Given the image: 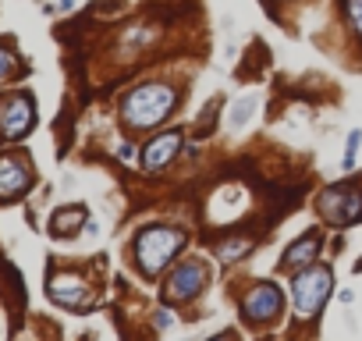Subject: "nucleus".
Returning a JSON list of instances; mask_svg holds the SVG:
<instances>
[{
	"label": "nucleus",
	"instance_id": "1",
	"mask_svg": "<svg viewBox=\"0 0 362 341\" xmlns=\"http://www.w3.org/2000/svg\"><path fill=\"white\" fill-rule=\"evenodd\" d=\"M174 103H178V92L171 85L149 82V85L132 89L128 97L121 100V114H125L128 128H153L174 110Z\"/></svg>",
	"mask_w": 362,
	"mask_h": 341
},
{
	"label": "nucleus",
	"instance_id": "2",
	"mask_svg": "<svg viewBox=\"0 0 362 341\" xmlns=\"http://www.w3.org/2000/svg\"><path fill=\"white\" fill-rule=\"evenodd\" d=\"M181 245H185V231H178V228L153 224V228L139 231V238H135V260H139L142 274H149V277L160 274L178 256Z\"/></svg>",
	"mask_w": 362,
	"mask_h": 341
},
{
	"label": "nucleus",
	"instance_id": "3",
	"mask_svg": "<svg viewBox=\"0 0 362 341\" xmlns=\"http://www.w3.org/2000/svg\"><path fill=\"white\" fill-rule=\"evenodd\" d=\"M330 285H334V274H330V267H323V263H309L306 270H298L295 274V285H291V292H295V313L302 320L316 317L320 306L330 295Z\"/></svg>",
	"mask_w": 362,
	"mask_h": 341
},
{
	"label": "nucleus",
	"instance_id": "4",
	"mask_svg": "<svg viewBox=\"0 0 362 341\" xmlns=\"http://www.w3.org/2000/svg\"><path fill=\"white\" fill-rule=\"evenodd\" d=\"M36 125V107L28 92H11L8 100H0V135L4 139H21L28 128Z\"/></svg>",
	"mask_w": 362,
	"mask_h": 341
},
{
	"label": "nucleus",
	"instance_id": "5",
	"mask_svg": "<svg viewBox=\"0 0 362 341\" xmlns=\"http://www.w3.org/2000/svg\"><path fill=\"white\" fill-rule=\"evenodd\" d=\"M320 213L330 224H352L362 217V192L352 185H338V189H327L320 196Z\"/></svg>",
	"mask_w": 362,
	"mask_h": 341
},
{
	"label": "nucleus",
	"instance_id": "6",
	"mask_svg": "<svg viewBox=\"0 0 362 341\" xmlns=\"http://www.w3.org/2000/svg\"><path fill=\"white\" fill-rule=\"evenodd\" d=\"M28 185H33V167L21 153H8L4 160H0V203H11L18 199Z\"/></svg>",
	"mask_w": 362,
	"mask_h": 341
},
{
	"label": "nucleus",
	"instance_id": "7",
	"mask_svg": "<svg viewBox=\"0 0 362 341\" xmlns=\"http://www.w3.org/2000/svg\"><path fill=\"white\" fill-rule=\"evenodd\" d=\"M284 306V295L277 292V285L259 281L249 295H245V317L249 320H274Z\"/></svg>",
	"mask_w": 362,
	"mask_h": 341
},
{
	"label": "nucleus",
	"instance_id": "8",
	"mask_svg": "<svg viewBox=\"0 0 362 341\" xmlns=\"http://www.w3.org/2000/svg\"><path fill=\"white\" fill-rule=\"evenodd\" d=\"M202 281H206V267H202V263H196V260H189V263H181V267L171 274V281H167V295H171L174 302L192 299V295L202 288Z\"/></svg>",
	"mask_w": 362,
	"mask_h": 341
},
{
	"label": "nucleus",
	"instance_id": "9",
	"mask_svg": "<svg viewBox=\"0 0 362 341\" xmlns=\"http://www.w3.org/2000/svg\"><path fill=\"white\" fill-rule=\"evenodd\" d=\"M178 149H181V132H164V135H157V139H149V142H146V153H142L146 171L167 167V164L178 157Z\"/></svg>",
	"mask_w": 362,
	"mask_h": 341
},
{
	"label": "nucleus",
	"instance_id": "10",
	"mask_svg": "<svg viewBox=\"0 0 362 341\" xmlns=\"http://www.w3.org/2000/svg\"><path fill=\"white\" fill-rule=\"evenodd\" d=\"M50 299L60 302V306H85L89 302V292L78 277H50Z\"/></svg>",
	"mask_w": 362,
	"mask_h": 341
},
{
	"label": "nucleus",
	"instance_id": "11",
	"mask_svg": "<svg viewBox=\"0 0 362 341\" xmlns=\"http://www.w3.org/2000/svg\"><path fill=\"white\" fill-rule=\"evenodd\" d=\"M320 253V235H302L298 242H291L288 249H284V267L288 270H295V267H309L313 263V256Z\"/></svg>",
	"mask_w": 362,
	"mask_h": 341
},
{
	"label": "nucleus",
	"instance_id": "12",
	"mask_svg": "<svg viewBox=\"0 0 362 341\" xmlns=\"http://www.w3.org/2000/svg\"><path fill=\"white\" fill-rule=\"evenodd\" d=\"M85 206H64V210H57L53 217H50V235H75L82 224H85Z\"/></svg>",
	"mask_w": 362,
	"mask_h": 341
},
{
	"label": "nucleus",
	"instance_id": "13",
	"mask_svg": "<svg viewBox=\"0 0 362 341\" xmlns=\"http://www.w3.org/2000/svg\"><path fill=\"white\" fill-rule=\"evenodd\" d=\"M252 242L249 238H238V242H224L221 245V260H241V253H249Z\"/></svg>",
	"mask_w": 362,
	"mask_h": 341
},
{
	"label": "nucleus",
	"instance_id": "14",
	"mask_svg": "<svg viewBox=\"0 0 362 341\" xmlns=\"http://www.w3.org/2000/svg\"><path fill=\"white\" fill-rule=\"evenodd\" d=\"M345 15H348L352 28L362 36V0H345Z\"/></svg>",
	"mask_w": 362,
	"mask_h": 341
},
{
	"label": "nucleus",
	"instance_id": "15",
	"mask_svg": "<svg viewBox=\"0 0 362 341\" xmlns=\"http://www.w3.org/2000/svg\"><path fill=\"white\" fill-rule=\"evenodd\" d=\"M256 107V100L252 97H245L238 107H234V117H231V125H245V117H249V110Z\"/></svg>",
	"mask_w": 362,
	"mask_h": 341
},
{
	"label": "nucleus",
	"instance_id": "16",
	"mask_svg": "<svg viewBox=\"0 0 362 341\" xmlns=\"http://www.w3.org/2000/svg\"><path fill=\"white\" fill-rule=\"evenodd\" d=\"M11 72H15V53L8 47H0V82H4Z\"/></svg>",
	"mask_w": 362,
	"mask_h": 341
},
{
	"label": "nucleus",
	"instance_id": "17",
	"mask_svg": "<svg viewBox=\"0 0 362 341\" xmlns=\"http://www.w3.org/2000/svg\"><path fill=\"white\" fill-rule=\"evenodd\" d=\"M359 142H362V132H352V135H348V153H345V167L355 164V149H359Z\"/></svg>",
	"mask_w": 362,
	"mask_h": 341
}]
</instances>
